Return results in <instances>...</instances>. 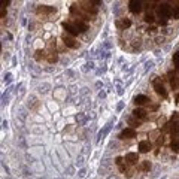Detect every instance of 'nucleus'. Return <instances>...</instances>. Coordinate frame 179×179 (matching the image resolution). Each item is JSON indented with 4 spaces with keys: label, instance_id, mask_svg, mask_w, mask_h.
Segmentation results:
<instances>
[{
    "label": "nucleus",
    "instance_id": "f257e3e1",
    "mask_svg": "<svg viewBox=\"0 0 179 179\" xmlns=\"http://www.w3.org/2000/svg\"><path fill=\"white\" fill-rule=\"evenodd\" d=\"M157 14H158V18L169 19V18L172 17V8H170V5L169 3H161L160 6H158Z\"/></svg>",
    "mask_w": 179,
    "mask_h": 179
},
{
    "label": "nucleus",
    "instance_id": "f03ea898",
    "mask_svg": "<svg viewBox=\"0 0 179 179\" xmlns=\"http://www.w3.org/2000/svg\"><path fill=\"white\" fill-rule=\"evenodd\" d=\"M128 9H130V12L134 14V15L140 14V11H142V2H139V0H131V2H128Z\"/></svg>",
    "mask_w": 179,
    "mask_h": 179
},
{
    "label": "nucleus",
    "instance_id": "7ed1b4c3",
    "mask_svg": "<svg viewBox=\"0 0 179 179\" xmlns=\"http://www.w3.org/2000/svg\"><path fill=\"white\" fill-rule=\"evenodd\" d=\"M36 12H37V14H55V12H57V8L48 6V5H40V6H37Z\"/></svg>",
    "mask_w": 179,
    "mask_h": 179
},
{
    "label": "nucleus",
    "instance_id": "20e7f679",
    "mask_svg": "<svg viewBox=\"0 0 179 179\" xmlns=\"http://www.w3.org/2000/svg\"><path fill=\"white\" fill-rule=\"evenodd\" d=\"M118 137H120V139H133V137H136V130H134V128H124V130L120 133Z\"/></svg>",
    "mask_w": 179,
    "mask_h": 179
},
{
    "label": "nucleus",
    "instance_id": "39448f33",
    "mask_svg": "<svg viewBox=\"0 0 179 179\" xmlns=\"http://www.w3.org/2000/svg\"><path fill=\"white\" fill-rule=\"evenodd\" d=\"M63 42H64V45H66L67 48H72V49L79 46V43H78V42H76V40L69 35H63Z\"/></svg>",
    "mask_w": 179,
    "mask_h": 179
},
{
    "label": "nucleus",
    "instance_id": "423d86ee",
    "mask_svg": "<svg viewBox=\"0 0 179 179\" xmlns=\"http://www.w3.org/2000/svg\"><path fill=\"white\" fill-rule=\"evenodd\" d=\"M154 90H155V93H157L158 96H161L163 99H167V96H169V94H167V91H166V88H164V85H163V84H160V82H157V81H155V82H154Z\"/></svg>",
    "mask_w": 179,
    "mask_h": 179
},
{
    "label": "nucleus",
    "instance_id": "0eeeda50",
    "mask_svg": "<svg viewBox=\"0 0 179 179\" xmlns=\"http://www.w3.org/2000/svg\"><path fill=\"white\" fill-rule=\"evenodd\" d=\"M149 102H151L149 97H146V96H143V94L134 96V99H133V103H134L136 106H142V105H146V103H149Z\"/></svg>",
    "mask_w": 179,
    "mask_h": 179
},
{
    "label": "nucleus",
    "instance_id": "6e6552de",
    "mask_svg": "<svg viewBox=\"0 0 179 179\" xmlns=\"http://www.w3.org/2000/svg\"><path fill=\"white\" fill-rule=\"evenodd\" d=\"M63 29L69 33L70 36H76L79 35V32H78V29L75 27V24H72V22H63Z\"/></svg>",
    "mask_w": 179,
    "mask_h": 179
},
{
    "label": "nucleus",
    "instance_id": "1a4fd4ad",
    "mask_svg": "<svg viewBox=\"0 0 179 179\" xmlns=\"http://www.w3.org/2000/svg\"><path fill=\"white\" fill-rule=\"evenodd\" d=\"M124 160L128 161L130 164H136V163L139 161V155H137L136 152H128V154H125Z\"/></svg>",
    "mask_w": 179,
    "mask_h": 179
},
{
    "label": "nucleus",
    "instance_id": "9d476101",
    "mask_svg": "<svg viewBox=\"0 0 179 179\" xmlns=\"http://www.w3.org/2000/svg\"><path fill=\"white\" fill-rule=\"evenodd\" d=\"M131 113H133V117H134V118H137V120H143V118L146 117V110H145V109H142V107H136Z\"/></svg>",
    "mask_w": 179,
    "mask_h": 179
},
{
    "label": "nucleus",
    "instance_id": "9b49d317",
    "mask_svg": "<svg viewBox=\"0 0 179 179\" xmlns=\"http://www.w3.org/2000/svg\"><path fill=\"white\" fill-rule=\"evenodd\" d=\"M139 151L140 152H149L151 151V143H149V140H140L139 142Z\"/></svg>",
    "mask_w": 179,
    "mask_h": 179
},
{
    "label": "nucleus",
    "instance_id": "f8f14e48",
    "mask_svg": "<svg viewBox=\"0 0 179 179\" xmlns=\"http://www.w3.org/2000/svg\"><path fill=\"white\" fill-rule=\"evenodd\" d=\"M73 24H75V27L78 29L79 33H85V32L88 30V25H87L85 22H82V21H75Z\"/></svg>",
    "mask_w": 179,
    "mask_h": 179
},
{
    "label": "nucleus",
    "instance_id": "ddd939ff",
    "mask_svg": "<svg viewBox=\"0 0 179 179\" xmlns=\"http://www.w3.org/2000/svg\"><path fill=\"white\" fill-rule=\"evenodd\" d=\"M110 127H112V121H109V123L103 127V130H100V133H99V136H97V140H100V139H103V136H106L107 133H109V130H110Z\"/></svg>",
    "mask_w": 179,
    "mask_h": 179
},
{
    "label": "nucleus",
    "instance_id": "4468645a",
    "mask_svg": "<svg viewBox=\"0 0 179 179\" xmlns=\"http://www.w3.org/2000/svg\"><path fill=\"white\" fill-rule=\"evenodd\" d=\"M117 25H118V27H121V29H127V27H130V25H131V21H130L128 18H124V19H123L121 22H118Z\"/></svg>",
    "mask_w": 179,
    "mask_h": 179
},
{
    "label": "nucleus",
    "instance_id": "2eb2a0df",
    "mask_svg": "<svg viewBox=\"0 0 179 179\" xmlns=\"http://www.w3.org/2000/svg\"><path fill=\"white\" fill-rule=\"evenodd\" d=\"M46 55H45V51H42V49H37L35 52V58L37 60V61H40V60H43Z\"/></svg>",
    "mask_w": 179,
    "mask_h": 179
},
{
    "label": "nucleus",
    "instance_id": "dca6fc26",
    "mask_svg": "<svg viewBox=\"0 0 179 179\" xmlns=\"http://www.w3.org/2000/svg\"><path fill=\"white\" fill-rule=\"evenodd\" d=\"M87 120H88V118H87L84 113H78V115H76V121H78L79 124H85Z\"/></svg>",
    "mask_w": 179,
    "mask_h": 179
},
{
    "label": "nucleus",
    "instance_id": "f3484780",
    "mask_svg": "<svg viewBox=\"0 0 179 179\" xmlns=\"http://www.w3.org/2000/svg\"><path fill=\"white\" fill-rule=\"evenodd\" d=\"M48 61H49L51 64H52V63H57V61H58V55L55 52H51L48 55Z\"/></svg>",
    "mask_w": 179,
    "mask_h": 179
},
{
    "label": "nucleus",
    "instance_id": "a211bd4d",
    "mask_svg": "<svg viewBox=\"0 0 179 179\" xmlns=\"http://www.w3.org/2000/svg\"><path fill=\"white\" fill-rule=\"evenodd\" d=\"M172 60H173V64H175V67L179 70V51L178 52L173 54V57H172Z\"/></svg>",
    "mask_w": 179,
    "mask_h": 179
},
{
    "label": "nucleus",
    "instance_id": "6ab92c4d",
    "mask_svg": "<svg viewBox=\"0 0 179 179\" xmlns=\"http://www.w3.org/2000/svg\"><path fill=\"white\" fill-rule=\"evenodd\" d=\"M151 167H152V166H151V163H149V161H143V163H142V170H143V172H149V170H151Z\"/></svg>",
    "mask_w": 179,
    "mask_h": 179
},
{
    "label": "nucleus",
    "instance_id": "aec40b11",
    "mask_svg": "<svg viewBox=\"0 0 179 179\" xmlns=\"http://www.w3.org/2000/svg\"><path fill=\"white\" fill-rule=\"evenodd\" d=\"M170 148L175 151V152H179V140H172V145Z\"/></svg>",
    "mask_w": 179,
    "mask_h": 179
},
{
    "label": "nucleus",
    "instance_id": "412c9836",
    "mask_svg": "<svg viewBox=\"0 0 179 179\" xmlns=\"http://www.w3.org/2000/svg\"><path fill=\"white\" fill-rule=\"evenodd\" d=\"M172 17L175 18V19H179V6H175L172 9Z\"/></svg>",
    "mask_w": 179,
    "mask_h": 179
},
{
    "label": "nucleus",
    "instance_id": "4be33fe9",
    "mask_svg": "<svg viewBox=\"0 0 179 179\" xmlns=\"http://www.w3.org/2000/svg\"><path fill=\"white\" fill-rule=\"evenodd\" d=\"M128 124L131 125V127H139V125H140V121H139V120L136 121V120H133V118H128Z\"/></svg>",
    "mask_w": 179,
    "mask_h": 179
},
{
    "label": "nucleus",
    "instance_id": "5701e85b",
    "mask_svg": "<svg viewBox=\"0 0 179 179\" xmlns=\"http://www.w3.org/2000/svg\"><path fill=\"white\" fill-rule=\"evenodd\" d=\"M154 19H155V18H154V15H152V14H149V12L145 15V21H146V22H154Z\"/></svg>",
    "mask_w": 179,
    "mask_h": 179
},
{
    "label": "nucleus",
    "instance_id": "b1692460",
    "mask_svg": "<svg viewBox=\"0 0 179 179\" xmlns=\"http://www.w3.org/2000/svg\"><path fill=\"white\" fill-rule=\"evenodd\" d=\"M154 66V61H146L145 63V70H148V69H151Z\"/></svg>",
    "mask_w": 179,
    "mask_h": 179
},
{
    "label": "nucleus",
    "instance_id": "393cba45",
    "mask_svg": "<svg viewBox=\"0 0 179 179\" xmlns=\"http://www.w3.org/2000/svg\"><path fill=\"white\" fill-rule=\"evenodd\" d=\"M11 78H12L11 73H6V75H5V81H6V82H11Z\"/></svg>",
    "mask_w": 179,
    "mask_h": 179
},
{
    "label": "nucleus",
    "instance_id": "a878e982",
    "mask_svg": "<svg viewBox=\"0 0 179 179\" xmlns=\"http://www.w3.org/2000/svg\"><path fill=\"white\" fill-rule=\"evenodd\" d=\"M123 107H124V102H120V103H118V106H117V110L120 112V110H123Z\"/></svg>",
    "mask_w": 179,
    "mask_h": 179
},
{
    "label": "nucleus",
    "instance_id": "bb28decb",
    "mask_svg": "<svg viewBox=\"0 0 179 179\" xmlns=\"http://www.w3.org/2000/svg\"><path fill=\"white\" fill-rule=\"evenodd\" d=\"M79 176H81V178L85 176V169H81V170H79Z\"/></svg>",
    "mask_w": 179,
    "mask_h": 179
},
{
    "label": "nucleus",
    "instance_id": "cd10ccee",
    "mask_svg": "<svg viewBox=\"0 0 179 179\" xmlns=\"http://www.w3.org/2000/svg\"><path fill=\"white\" fill-rule=\"evenodd\" d=\"M99 97H100V99L106 97V93H105V91H100V93H99Z\"/></svg>",
    "mask_w": 179,
    "mask_h": 179
},
{
    "label": "nucleus",
    "instance_id": "c85d7f7f",
    "mask_svg": "<svg viewBox=\"0 0 179 179\" xmlns=\"http://www.w3.org/2000/svg\"><path fill=\"white\" fill-rule=\"evenodd\" d=\"M178 130H179V128H178Z\"/></svg>",
    "mask_w": 179,
    "mask_h": 179
}]
</instances>
